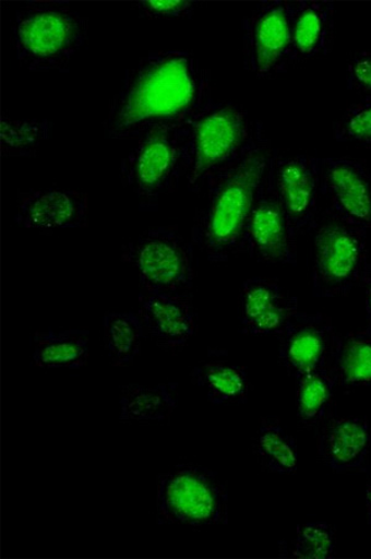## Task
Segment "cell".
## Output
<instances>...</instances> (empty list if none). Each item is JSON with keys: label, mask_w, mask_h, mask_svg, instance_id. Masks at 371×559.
<instances>
[{"label": "cell", "mask_w": 371, "mask_h": 559, "mask_svg": "<svg viewBox=\"0 0 371 559\" xmlns=\"http://www.w3.org/2000/svg\"><path fill=\"white\" fill-rule=\"evenodd\" d=\"M210 73L190 51H152L125 73L105 119L109 139H139L160 126H181L206 107Z\"/></svg>", "instance_id": "cell-1"}, {"label": "cell", "mask_w": 371, "mask_h": 559, "mask_svg": "<svg viewBox=\"0 0 371 559\" xmlns=\"http://www.w3.org/2000/svg\"><path fill=\"white\" fill-rule=\"evenodd\" d=\"M275 152L262 123L241 155L206 186L207 203L193 229V243L211 263L240 253L247 222L271 169Z\"/></svg>", "instance_id": "cell-2"}, {"label": "cell", "mask_w": 371, "mask_h": 559, "mask_svg": "<svg viewBox=\"0 0 371 559\" xmlns=\"http://www.w3.org/2000/svg\"><path fill=\"white\" fill-rule=\"evenodd\" d=\"M88 39V23L69 3L26 2L15 12V59L33 72H68Z\"/></svg>", "instance_id": "cell-3"}, {"label": "cell", "mask_w": 371, "mask_h": 559, "mask_svg": "<svg viewBox=\"0 0 371 559\" xmlns=\"http://www.w3.org/2000/svg\"><path fill=\"white\" fill-rule=\"evenodd\" d=\"M255 122L246 110L227 102L210 100L184 123V176L198 191L237 160L252 140Z\"/></svg>", "instance_id": "cell-4"}, {"label": "cell", "mask_w": 371, "mask_h": 559, "mask_svg": "<svg viewBox=\"0 0 371 559\" xmlns=\"http://www.w3.org/2000/svg\"><path fill=\"white\" fill-rule=\"evenodd\" d=\"M157 525L189 527L228 524V493L213 473L194 464H179L157 478Z\"/></svg>", "instance_id": "cell-5"}, {"label": "cell", "mask_w": 371, "mask_h": 559, "mask_svg": "<svg viewBox=\"0 0 371 559\" xmlns=\"http://www.w3.org/2000/svg\"><path fill=\"white\" fill-rule=\"evenodd\" d=\"M120 173L141 209H156L161 195L184 174V124L148 130L124 158Z\"/></svg>", "instance_id": "cell-6"}, {"label": "cell", "mask_w": 371, "mask_h": 559, "mask_svg": "<svg viewBox=\"0 0 371 559\" xmlns=\"http://www.w3.org/2000/svg\"><path fill=\"white\" fill-rule=\"evenodd\" d=\"M122 259L136 270L141 292L191 294L193 251L178 229H147L123 247Z\"/></svg>", "instance_id": "cell-7"}, {"label": "cell", "mask_w": 371, "mask_h": 559, "mask_svg": "<svg viewBox=\"0 0 371 559\" xmlns=\"http://www.w3.org/2000/svg\"><path fill=\"white\" fill-rule=\"evenodd\" d=\"M367 233L332 216L319 223L312 257L314 296L345 295L361 282L368 264Z\"/></svg>", "instance_id": "cell-8"}, {"label": "cell", "mask_w": 371, "mask_h": 559, "mask_svg": "<svg viewBox=\"0 0 371 559\" xmlns=\"http://www.w3.org/2000/svg\"><path fill=\"white\" fill-rule=\"evenodd\" d=\"M244 69L258 79H272L291 67L290 4L260 3L241 24Z\"/></svg>", "instance_id": "cell-9"}, {"label": "cell", "mask_w": 371, "mask_h": 559, "mask_svg": "<svg viewBox=\"0 0 371 559\" xmlns=\"http://www.w3.org/2000/svg\"><path fill=\"white\" fill-rule=\"evenodd\" d=\"M240 251L260 263H297V236L278 198L272 166L247 222Z\"/></svg>", "instance_id": "cell-10"}, {"label": "cell", "mask_w": 371, "mask_h": 559, "mask_svg": "<svg viewBox=\"0 0 371 559\" xmlns=\"http://www.w3.org/2000/svg\"><path fill=\"white\" fill-rule=\"evenodd\" d=\"M321 193L331 216L347 225L371 229V170L356 158H320Z\"/></svg>", "instance_id": "cell-11"}, {"label": "cell", "mask_w": 371, "mask_h": 559, "mask_svg": "<svg viewBox=\"0 0 371 559\" xmlns=\"http://www.w3.org/2000/svg\"><path fill=\"white\" fill-rule=\"evenodd\" d=\"M275 188L297 237L318 227L321 193L320 158L310 155L283 156L275 152L272 163Z\"/></svg>", "instance_id": "cell-12"}, {"label": "cell", "mask_w": 371, "mask_h": 559, "mask_svg": "<svg viewBox=\"0 0 371 559\" xmlns=\"http://www.w3.org/2000/svg\"><path fill=\"white\" fill-rule=\"evenodd\" d=\"M278 337V357L295 379L330 368L339 338L327 317L308 312L297 313Z\"/></svg>", "instance_id": "cell-13"}, {"label": "cell", "mask_w": 371, "mask_h": 559, "mask_svg": "<svg viewBox=\"0 0 371 559\" xmlns=\"http://www.w3.org/2000/svg\"><path fill=\"white\" fill-rule=\"evenodd\" d=\"M14 221L21 228L39 233L87 228L88 194L63 189L27 190L17 195Z\"/></svg>", "instance_id": "cell-14"}, {"label": "cell", "mask_w": 371, "mask_h": 559, "mask_svg": "<svg viewBox=\"0 0 371 559\" xmlns=\"http://www.w3.org/2000/svg\"><path fill=\"white\" fill-rule=\"evenodd\" d=\"M297 313V298L273 278H249L241 286L239 320L247 334L280 335Z\"/></svg>", "instance_id": "cell-15"}, {"label": "cell", "mask_w": 371, "mask_h": 559, "mask_svg": "<svg viewBox=\"0 0 371 559\" xmlns=\"http://www.w3.org/2000/svg\"><path fill=\"white\" fill-rule=\"evenodd\" d=\"M137 316L145 333L165 350L183 348L196 331L191 294L141 292Z\"/></svg>", "instance_id": "cell-16"}, {"label": "cell", "mask_w": 371, "mask_h": 559, "mask_svg": "<svg viewBox=\"0 0 371 559\" xmlns=\"http://www.w3.org/2000/svg\"><path fill=\"white\" fill-rule=\"evenodd\" d=\"M289 4L292 62L328 55L336 31V5L321 0H300Z\"/></svg>", "instance_id": "cell-17"}, {"label": "cell", "mask_w": 371, "mask_h": 559, "mask_svg": "<svg viewBox=\"0 0 371 559\" xmlns=\"http://www.w3.org/2000/svg\"><path fill=\"white\" fill-rule=\"evenodd\" d=\"M371 447V427L360 417L333 419L322 436L321 454L330 467L350 472L364 467Z\"/></svg>", "instance_id": "cell-18"}, {"label": "cell", "mask_w": 371, "mask_h": 559, "mask_svg": "<svg viewBox=\"0 0 371 559\" xmlns=\"http://www.w3.org/2000/svg\"><path fill=\"white\" fill-rule=\"evenodd\" d=\"M87 330L37 331L33 337V365L43 369H80L89 359Z\"/></svg>", "instance_id": "cell-19"}, {"label": "cell", "mask_w": 371, "mask_h": 559, "mask_svg": "<svg viewBox=\"0 0 371 559\" xmlns=\"http://www.w3.org/2000/svg\"><path fill=\"white\" fill-rule=\"evenodd\" d=\"M330 368L338 386L371 388V329L338 338Z\"/></svg>", "instance_id": "cell-20"}, {"label": "cell", "mask_w": 371, "mask_h": 559, "mask_svg": "<svg viewBox=\"0 0 371 559\" xmlns=\"http://www.w3.org/2000/svg\"><path fill=\"white\" fill-rule=\"evenodd\" d=\"M192 381L206 390L215 405H231L247 402L248 377L244 368L229 365L227 360L207 359L192 370Z\"/></svg>", "instance_id": "cell-21"}, {"label": "cell", "mask_w": 371, "mask_h": 559, "mask_svg": "<svg viewBox=\"0 0 371 559\" xmlns=\"http://www.w3.org/2000/svg\"><path fill=\"white\" fill-rule=\"evenodd\" d=\"M178 384L157 386L129 385L120 394L119 418L122 421H164L178 405Z\"/></svg>", "instance_id": "cell-22"}, {"label": "cell", "mask_w": 371, "mask_h": 559, "mask_svg": "<svg viewBox=\"0 0 371 559\" xmlns=\"http://www.w3.org/2000/svg\"><path fill=\"white\" fill-rule=\"evenodd\" d=\"M145 330L134 312H111L104 319L105 348L111 365L125 367L141 353Z\"/></svg>", "instance_id": "cell-23"}, {"label": "cell", "mask_w": 371, "mask_h": 559, "mask_svg": "<svg viewBox=\"0 0 371 559\" xmlns=\"http://www.w3.org/2000/svg\"><path fill=\"white\" fill-rule=\"evenodd\" d=\"M48 119H0V152L3 157H34L52 133Z\"/></svg>", "instance_id": "cell-24"}, {"label": "cell", "mask_w": 371, "mask_h": 559, "mask_svg": "<svg viewBox=\"0 0 371 559\" xmlns=\"http://www.w3.org/2000/svg\"><path fill=\"white\" fill-rule=\"evenodd\" d=\"M296 381L297 415L304 424L320 423L330 412L334 388L337 386L331 368L309 372Z\"/></svg>", "instance_id": "cell-25"}, {"label": "cell", "mask_w": 371, "mask_h": 559, "mask_svg": "<svg viewBox=\"0 0 371 559\" xmlns=\"http://www.w3.org/2000/svg\"><path fill=\"white\" fill-rule=\"evenodd\" d=\"M256 451L264 467L271 472L291 474L299 467L296 441L276 419H264L260 426Z\"/></svg>", "instance_id": "cell-26"}, {"label": "cell", "mask_w": 371, "mask_h": 559, "mask_svg": "<svg viewBox=\"0 0 371 559\" xmlns=\"http://www.w3.org/2000/svg\"><path fill=\"white\" fill-rule=\"evenodd\" d=\"M339 143L371 147V96L350 105L333 124Z\"/></svg>", "instance_id": "cell-27"}, {"label": "cell", "mask_w": 371, "mask_h": 559, "mask_svg": "<svg viewBox=\"0 0 371 559\" xmlns=\"http://www.w3.org/2000/svg\"><path fill=\"white\" fill-rule=\"evenodd\" d=\"M334 555V533L327 523H309L297 527L292 558L327 559Z\"/></svg>", "instance_id": "cell-28"}, {"label": "cell", "mask_w": 371, "mask_h": 559, "mask_svg": "<svg viewBox=\"0 0 371 559\" xmlns=\"http://www.w3.org/2000/svg\"><path fill=\"white\" fill-rule=\"evenodd\" d=\"M198 2L192 0H143L134 4L137 15L147 21H180L189 19L196 11Z\"/></svg>", "instance_id": "cell-29"}, {"label": "cell", "mask_w": 371, "mask_h": 559, "mask_svg": "<svg viewBox=\"0 0 371 559\" xmlns=\"http://www.w3.org/2000/svg\"><path fill=\"white\" fill-rule=\"evenodd\" d=\"M347 88L371 96V51L351 56L347 67Z\"/></svg>", "instance_id": "cell-30"}, {"label": "cell", "mask_w": 371, "mask_h": 559, "mask_svg": "<svg viewBox=\"0 0 371 559\" xmlns=\"http://www.w3.org/2000/svg\"><path fill=\"white\" fill-rule=\"evenodd\" d=\"M361 284L364 286L366 290V311H367V320L369 323V328L371 329V263H368L361 276Z\"/></svg>", "instance_id": "cell-31"}, {"label": "cell", "mask_w": 371, "mask_h": 559, "mask_svg": "<svg viewBox=\"0 0 371 559\" xmlns=\"http://www.w3.org/2000/svg\"><path fill=\"white\" fill-rule=\"evenodd\" d=\"M367 516H368V523L371 525V477L368 480L367 484Z\"/></svg>", "instance_id": "cell-32"}]
</instances>
